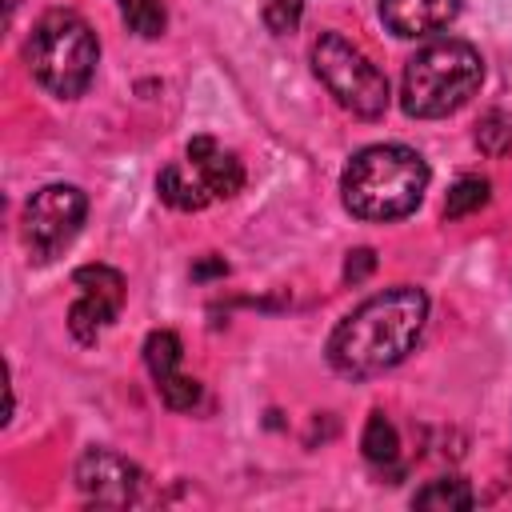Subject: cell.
<instances>
[{
  "label": "cell",
  "mask_w": 512,
  "mask_h": 512,
  "mask_svg": "<svg viewBox=\"0 0 512 512\" xmlns=\"http://www.w3.org/2000/svg\"><path fill=\"white\" fill-rule=\"evenodd\" d=\"M476 496L468 488V480L460 476H440V480H428L416 496H412V508H436V512H464L472 508Z\"/></svg>",
  "instance_id": "obj_12"
},
{
  "label": "cell",
  "mask_w": 512,
  "mask_h": 512,
  "mask_svg": "<svg viewBox=\"0 0 512 512\" xmlns=\"http://www.w3.org/2000/svg\"><path fill=\"white\" fill-rule=\"evenodd\" d=\"M24 60L44 92H52L60 100H76L80 92H88V84L96 76L100 44H96L92 24L80 12L48 8L28 32Z\"/></svg>",
  "instance_id": "obj_4"
},
{
  "label": "cell",
  "mask_w": 512,
  "mask_h": 512,
  "mask_svg": "<svg viewBox=\"0 0 512 512\" xmlns=\"http://www.w3.org/2000/svg\"><path fill=\"white\" fill-rule=\"evenodd\" d=\"M372 268H376V252H372V248H356V252H348V264H344V280L360 284V280H364Z\"/></svg>",
  "instance_id": "obj_18"
},
{
  "label": "cell",
  "mask_w": 512,
  "mask_h": 512,
  "mask_svg": "<svg viewBox=\"0 0 512 512\" xmlns=\"http://www.w3.org/2000/svg\"><path fill=\"white\" fill-rule=\"evenodd\" d=\"M428 188V164L408 144H368L360 148L344 176L340 196L356 220H400L416 212Z\"/></svg>",
  "instance_id": "obj_2"
},
{
  "label": "cell",
  "mask_w": 512,
  "mask_h": 512,
  "mask_svg": "<svg viewBox=\"0 0 512 512\" xmlns=\"http://www.w3.org/2000/svg\"><path fill=\"white\" fill-rule=\"evenodd\" d=\"M88 216V196L76 184H44L24 204V244L36 264L56 260L76 236Z\"/></svg>",
  "instance_id": "obj_7"
},
{
  "label": "cell",
  "mask_w": 512,
  "mask_h": 512,
  "mask_svg": "<svg viewBox=\"0 0 512 512\" xmlns=\"http://www.w3.org/2000/svg\"><path fill=\"white\" fill-rule=\"evenodd\" d=\"M476 148L492 160L508 156L512 152V116L508 112H488L480 124H476Z\"/></svg>",
  "instance_id": "obj_16"
},
{
  "label": "cell",
  "mask_w": 512,
  "mask_h": 512,
  "mask_svg": "<svg viewBox=\"0 0 512 512\" xmlns=\"http://www.w3.org/2000/svg\"><path fill=\"white\" fill-rule=\"evenodd\" d=\"M312 72L344 112H352L360 120H376V116L388 112V80H384V72L348 36L320 32L316 44H312Z\"/></svg>",
  "instance_id": "obj_6"
},
{
  "label": "cell",
  "mask_w": 512,
  "mask_h": 512,
  "mask_svg": "<svg viewBox=\"0 0 512 512\" xmlns=\"http://www.w3.org/2000/svg\"><path fill=\"white\" fill-rule=\"evenodd\" d=\"M116 8H120V16H124V24H128L136 36H144V40H156V36L164 32V24H168L160 0H116Z\"/></svg>",
  "instance_id": "obj_14"
},
{
  "label": "cell",
  "mask_w": 512,
  "mask_h": 512,
  "mask_svg": "<svg viewBox=\"0 0 512 512\" xmlns=\"http://www.w3.org/2000/svg\"><path fill=\"white\" fill-rule=\"evenodd\" d=\"M460 12V0H380V20L392 36L416 40L428 32H440Z\"/></svg>",
  "instance_id": "obj_11"
},
{
  "label": "cell",
  "mask_w": 512,
  "mask_h": 512,
  "mask_svg": "<svg viewBox=\"0 0 512 512\" xmlns=\"http://www.w3.org/2000/svg\"><path fill=\"white\" fill-rule=\"evenodd\" d=\"M428 320L424 288L396 284L352 308L328 336V364L348 380H368L396 368L420 340Z\"/></svg>",
  "instance_id": "obj_1"
},
{
  "label": "cell",
  "mask_w": 512,
  "mask_h": 512,
  "mask_svg": "<svg viewBox=\"0 0 512 512\" xmlns=\"http://www.w3.org/2000/svg\"><path fill=\"white\" fill-rule=\"evenodd\" d=\"M484 84V60L468 40H432L408 64L400 80V104L416 120H440L464 108Z\"/></svg>",
  "instance_id": "obj_3"
},
{
  "label": "cell",
  "mask_w": 512,
  "mask_h": 512,
  "mask_svg": "<svg viewBox=\"0 0 512 512\" xmlns=\"http://www.w3.org/2000/svg\"><path fill=\"white\" fill-rule=\"evenodd\" d=\"M160 200L180 212H200L216 200H228L244 188V164L236 152L220 148L212 136H192L184 148V160H172L156 176Z\"/></svg>",
  "instance_id": "obj_5"
},
{
  "label": "cell",
  "mask_w": 512,
  "mask_h": 512,
  "mask_svg": "<svg viewBox=\"0 0 512 512\" xmlns=\"http://www.w3.org/2000/svg\"><path fill=\"white\" fill-rule=\"evenodd\" d=\"M360 448H364V456L372 460V464H396V456H400V440H396V428H392V420L384 416V412H372L368 416V424H364V436H360Z\"/></svg>",
  "instance_id": "obj_13"
},
{
  "label": "cell",
  "mask_w": 512,
  "mask_h": 512,
  "mask_svg": "<svg viewBox=\"0 0 512 512\" xmlns=\"http://www.w3.org/2000/svg\"><path fill=\"white\" fill-rule=\"evenodd\" d=\"M488 204V180H480V176H460L452 188H448V196H444V220H460V216H468V212H476V208H484Z\"/></svg>",
  "instance_id": "obj_15"
},
{
  "label": "cell",
  "mask_w": 512,
  "mask_h": 512,
  "mask_svg": "<svg viewBox=\"0 0 512 512\" xmlns=\"http://www.w3.org/2000/svg\"><path fill=\"white\" fill-rule=\"evenodd\" d=\"M76 488L92 500V504H108V508H128L140 500V488H144V472L112 452V448H88L80 460H76Z\"/></svg>",
  "instance_id": "obj_9"
},
{
  "label": "cell",
  "mask_w": 512,
  "mask_h": 512,
  "mask_svg": "<svg viewBox=\"0 0 512 512\" xmlns=\"http://www.w3.org/2000/svg\"><path fill=\"white\" fill-rule=\"evenodd\" d=\"M308 0H264V20L272 32H292Z\"/></svg>",
  "instance_id": "obj_17"
},
{
  "label": "cell",
  "mask_w": 512,
  "mask_h": 512,
  "mask_svg": "<svg viewBox=\"0 0 512 512\" xmlns=\"http://www.w3.org/2000/svg\"><path fill=\"white\" fill-rule=\"evenodd\" d=\"M76 284V304L68 308V332L80 344H96L104 328L116 324L124 308V276L112 264H84L72 272Z\"/></svg>",
  "instance_id": "obj_8"
},
{
  "label": "cell",
  "mask_w": 512,
  "mask_h": 512,
  "mask_svg": "<svg viewBox=\"0 0 512 512\" xmlns=\"http://www.w3.org/2000/svg\"><path fill=\"white\" fill-rule=\"evenodd\" d=\"M192 276H224V260H204L192 268Z\"/></svg>",
  "instance_id": "obj_19"
},
{
  "label": "cell",
  "mask_w": 512,
  "mask_h": 512,
  "mask_svg": "<svg viewBox=\"0 0 512 512\" xmlns=\"http://www.w3.org/2000/svg\"><path fill=\"white\" fill-rule=\"evenodd\" d=\"M180 356H184V344H180L176 332H168V328L148 332V340H144V364H148V372L156 380L160 400L168 408H176V412L200 404V384L180 372Z\"/></svg>",
  "instance_id": "obj_10"
}]
</instances>
